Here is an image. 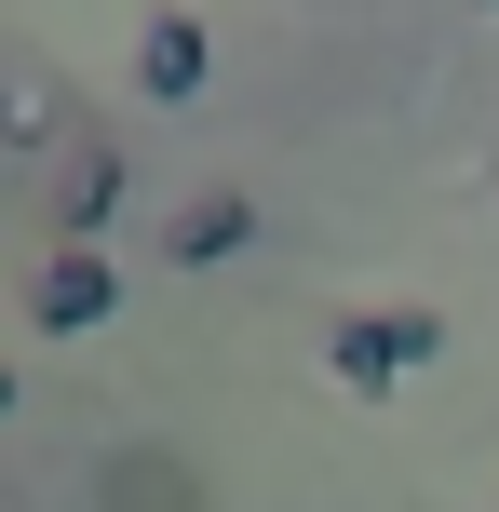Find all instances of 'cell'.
<instances>
[{"label": "cell", "mask_w": 499, "mask_h": 512, "mask_svg": "<svg viewBox=\"0 0 499 512\" xmlns=\"http://www.w3.org/2000/svg\"><path fill=\"white\" fill-rule=\"evenodd\" d=\"M432 351H446L432 324H351V337H338V378H351V391H392L405 364H432Z\"/></svg>", "instance_id": "1"}, {"label": "cell", "mask_w": 499, "mask_h": 512, "mask_svg": "<svg viewBox=\"0 0 499 512\" xmlns=\"http://www.w3.org/2000/svg\"><path fill=\"white\" fill-rule=\"evenodd\" d=\"M108 297H122V270H108V256H81V243L41 270V324H95Z\"/></svg>", "instance_id": "2"}, {"label": "cell", "mask_w": 499, "mask_h": 512, "mask_svg": "<svg viewBox=\"0 0 499 512\" xmlns=\"http://www.w3.org/2000/svg\"><path fill=\"white\" fill-rule=\"evenodd\" d=\"M54 216H68V230H95V216H108V162H68V189H54Z\"/></svg>", "instance_id": "4"}, {"label": "cell", "mask_w": 499, "mask_h": 512, "mask_svg": "<svg viewBox=\"0 0 499 512\" xmlns=\"http://www.w3.org/2000/svg\"><path fill=\"white\" fill-rule=\"evenodd\" d=\"M230 243H243V203H203V216L176 230V256H230Z\"/></svg>", "instance_id": "5"}, {"label": "cell", "mask_w": 499, "mask_h": 512, "mask_svg": "<svg viewBox=\"0 0 499 512\" xmlns=\"http://www.w3.org/2000/svg\"><path fill=\"white\" fill-rule=\"evenodd\" d=\"M135 81H149V95H189V81H203V27H189V14H162V27H149V68H135Z\"/></svg>", "instance_id": "3"}]
</instances>
